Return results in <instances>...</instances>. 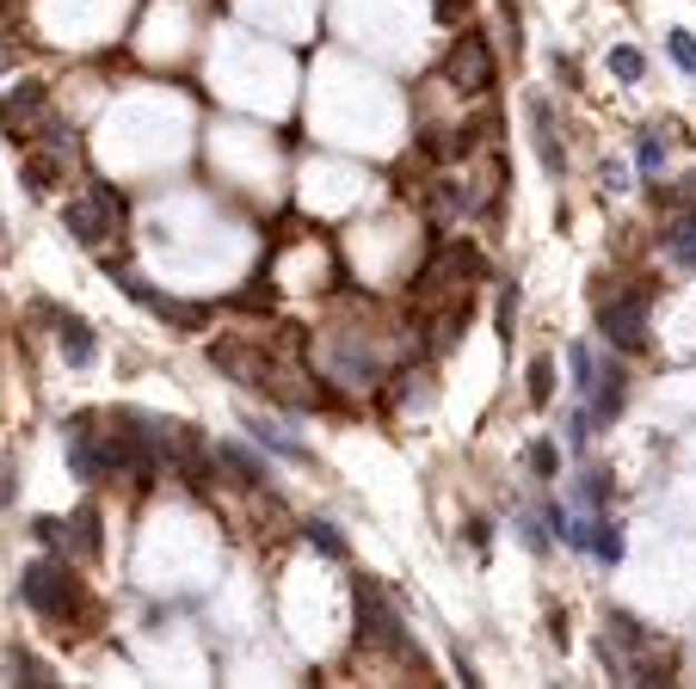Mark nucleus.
<instances>
[{
    "label": "nucleus",
    "instance_id": "f257e3e1",
    "mask_svg": "<svg viewBox=\"0 0 696 689\" xmlns=\"http://www.w3.org/2000/svg\"><path fill=\"white\" fill-rule=\"evenodd\" d=\"M19 597L31 603V616H43V622H56V628H74V622H87V616H93V603H87V585L68 572L62 555H56V560H31L26 579H19Z\"/></svg>",
    "mask_w": 696,
    "mask_h": 689
},
{
    "label": "nucleus",
    "instance_id": "f03ea898",
    "mask_svg": "<svg viewBox=\"0 0 696 689\" xmlns=\"http://www.w3.org/2000/svg\"><path fill=\"white\" fill-rule=\"evenodd\" d=\"M591 314H598V332L616 344V351H647V290L623 278L591 283Z\"/></svg>",
    "mask_w": 696,
    "mask_h": 689
},
{
    "label": "nucleus",
    "instance_id": "7ed1b4c3",
    "mask_svg": "<svg viewBox=\"0 0 696 689\" xmlns=\"http://www.w3.org/2000/svg\"><path fill=\"white\" fill-rule=\"evenodd\" d=\"M351 603H358V640H364V647L401 652V659H414V665H419V647H414V635H407L401 610H395L389 597H382V585H370V579H351Z\"/></svg>",
    "mask_w": 696,
    "mask_h": 689
},
{
    "label": "nucleus",
    "instance_id": "20e7f679",
    "mask_svg": "<svg viewBox=\"0 0 696 689\" xmlns=\"http://www.w3.org/2000/svg\"><path fill=\"white\" fill-rule=\"evenodd\" d=\"M444 80H450L456 93H487L494 87V38L487 31H463L450 38V56H444Z\"/></svg>",
    "mask_w": 696,
    "mask_h": 689
},
{
    "label": "nucleus",
    "instance_id": "39448f33",
    "mask_svg": "<svg viewBox=\"0 0 696 689\" xmlns=\"http://www.w3.org/2000/svg\"><path fill=\"white\" fill-rule=\"evenodd\" d=\"M99 259H106V252H99ZM106 271L118 278V290L130 296L136 308H148V314H161L167 327H179V332H198V327H203V308H198V302H173V296H167V290H155L148 278L123 271V259H106Z\"/></svg>",
    "mask_w": 696,
    "mask_h": 689
},
{
    "label": "nucleus",
    "instance_id": "423d86ee",
    "mask_svg": "<svg viewBox=\"0 0 696 689\" xmlns=\"http://www.w3.org/2000/svg\"><path fill=\"white\" fill-rule=\"evenodd\" d=\"M43 118H50V87H43V80H19L13 93L0 99V123H7V136H19V142H31V136L43 130Z\"/></svg>",
    "mask_w": 696,
    "mask_h": 689
},
{
    "label": "nucleus",
    "instance_id": "0eeeda50",
    "mask_svg": "<svg viewBox=\"0 0 696 689\" xmlns=\"http://www.w3.org/2000/svg\"><path fill=\"white\" fill-rule=\"evenodd\" d=\"M62 228L74 234V247H87V252H106L111 240H123L118 228H111V216L99 210L93 198H74V203H62Z\"/></svg>",
    "mask_w": 696,
    "mask_h": 689
},
{
    "label": "nucleus",
    "instance_id": "6e6552de",
    "mask_svg": "<svg viewBox=\"0 0 696 689\" xmlns=\"http://www.w3.org/2000/svg\"><path fill=\"white\" fill-rule=\"evenodd\" d=\"M586 407H591V419H598V425H616V419H623V407H629V370H623L616 358L598 363V382H591Z\"/></svg>",
    "mask_w": 696,
    "mask_h": 689
},
{
    "label": "nucleus",
    "instance_id": "1a4fd4ad",
    "mask_svg": "<svg viewBox=\"0 0 696 689\" xmlns=\"http://www.w3.org/2000/svg\"><path fill=\"white\" fill-rule=\"evenodd\" d=\"M56 339H62V358H68V370H93L99 363V339H93V327H87L81 314H68V308H56Z\"/></svg>",
    "mask_w": 696,
    "mask_h": 689
},
{
    "label": "nucleus",
    "instance_id": "9d476101",
    "mask_svg": "<svg viewBox=\"0 0 696 689\" xmlns=\"http://www.w3.org/2000/svg\"><path fill=\"white\" fill-rule=\"evenodd\" d=\"M530 136H536V154H543V167L561 179V172H567V148H561V130H555L549 99H530Z\"/></svg>",
    "mask_w": 696,
    "mask_h": 689
},
{
    "label": "nucleus",
    "instance_id": "9b49d317",
    "mask_svg": "<svg viewBox=\"0 0 696 689\" xmlns=\"http://www.w3.org/2000/svg\"><path fill=\"white\" fill-rule=\"evenodd\" d=\"M659 252H666L672 266L696 271V210H678L666 228H659Z\"/></svg>",
    "mask_w": 696,
    "mask_h": 689
},
{
    "label": "nucleus",
    "instance_id": "f8f14e48",
    "mask_svg": "<svg viewBox=\"0 0 696 689\" xmlns=\"http://www.w3.org/2000/svg\"><path fill=\"white\" fill-rule=\"evenodd\" d=\"M68 555H74V560H99V555H106V536H99V511H93V505H81V511L68 517Z\"/></svg>",
    "mask_w": 696,
    "mask_h": 689
},
{
    "label": "nucleus",
    "instance_id": "ddd939ff",
    "mask_svg": "<svg viewBox=\"0 0 696 689\" xmlns=\"http://www.w3.org/2000/svg\"><path fill=\"white\" fill-rule=\"evenodd\" d=\"M216 462H222L228 475L241 480V487H271V468H266V456H253L247 443H222V450H216Z\"/></svg>",
    "mask_w": 696,
    "mask_h": 689
},
{
    "label": "nucleus",
    "instance_id": "4468645a",
    "mask_svg": "<svg viewBox=\"0 0 696 689\" xmlns=\"http://www.w3.org/2000/svg\"><path fill=\"white\" fill-rule=\"evenodd\" d=\"M247 438H253V443H259V450L284 456V462H308L302 438H284V425H271V419H247Z\"/></svg>",
    "mask_w": 696,
    "mask_h": 689
},
{
    "label": "nucleus",
    "instance_id": "2eb2a0df",
    "mask_svg": "<svg viewBox=\"0 0 696 689\" xmlns=\"http://www.w3.org/2000/svg\"><path fill=\"white\" fill-rule=\"evenodd\" d=\"M62 160H68V154H56V148H43V154L26 160V186L38 191V198H50V191L62 186Z\"/></svg>",
    "mask_w": 696,
    "mask_h": 689
},
{
    "label": "nucleus",
    "instance_id": "dca6fc26",
    "mask_svg": "<svg viewBox=\"0 0 696 689\" xmlns=\"http://www.w3.org/2000/svg\"><path fill=\"white\" fill-rule=\"evenodd\" d=\"M87 198H93L99 210L111 216V228H118V234H130V198H123L118 186H106V179H93V186H87Z\"/></svg>",
    "mask_w": 696,
    "mask_h": 689
},
{
    "label": "nucleus",
    "instance_id": "f3484780",
    "mask_svg": "<svg viewBox=\"0 0 696 689\" xmlns=\"http://www.w3.org/2000/svg\"><path fill=\"white\" fill-rule=\"evenodd\" d=\"M518 302H524V290H518V278H499V308H494V327H499V344L518 332Z\"/></svg>",
    "mask_w": 696,
    "mask_h": 689
},
{
    "label": "nucleus",
    "instance_id": "a211bd4d",
    "mask_svg": "<svg viewBox=\"0 0 696 689\" xmlns=\"http://www.w3.org/2000/svg\"><path fill=\"white\" fill-rule=\"evenodd\" d=\"M7 671H13V683H26V689L56 683V677H50V665H43V659H31L26 647H13V652H7Z\"/></svg>",
    "mask_w": 696,
    "mask_h": 689
},
{
    "label": "nucleus",
    "instance_id": "6ab92c4d",
    "mask_svg": "<svg viewBox=\"0 0 696 689\" xmlns=\"http://www.w3.org/2000/svg\"><path fill=\"white\" fill-rule=\"evenodd\" d=\"M591 555H598L604 567H616V560H623V523H616V517H604V511H598V530H591Z\"/></svg>",
    "mask_w": 696,
    "mask_h": 689
},
{
    "label": "nucleus",
    "instance_id": "aec40b11",
    "mask_svg": "<svg viewBox=\"0 0 696 689\" xmlns=\"http://www.w3.org/2000/svg\"><path fill=\"white\" fill-rule=\"evenodd\" d=\"M574 492H579V511H604V505H610V475H604V468H586Z\"/></svg>",
    "mask_w": 696,
    "mask_h": 689
},
{
    "label": "nucleus",
    "instance_id": "412c9836",
    "mask_svg": "<svg viewBox=\"0 0 696 689\" xmlns=\"http://www.w3.org/2000/svg\"><path fill=\"white\" fill-rule=\"evenodd\" d=\"M567 370H574V395L586 400L591 382H598V358H591V344H574V351H567Z\"/></svg>",
    "mask_w": 696,
    "mask_h": 689
},
{
    "label": "nucleus",
    "instance_id": "4be33fe9",
    "mask_svg": "<svg viewBox=\"0 0 696 689\" xmlns=\"http://www.w3.org/2000/svg\"><path fill=\"white\" fill-rule=\"evenodd\" d=\"M302 536H308V542H315V548H321L327 560H346V536H339L334 523H327V517H315V523H302Z\"/></svg>",
    "mask_w": 696,
    "mask_h": 689
},
{
    "label": "nucleus",
    "instance_id": "5701e85b",
    "mask_svg": "<svg viewBox=\"0 0 696 689\" xmlns=\"http://www.w3.org/2000/svg\"><path fill=\"white\" fill-rule=\"evenodd\" d=\"M635 167H642L647 179H654V172L666 167V136H654V130H642V136H635Z\"/></svg>",
    "mask_w": 696,
    "mask_h": 689
},
{
    "label": "nucleus",
    "instance_id": "b1692460",
    "mask_svg": "<svg viewBox=\"0 0 696 689\" xmlns=\"http://www.w3.org/2000/svg\"><path fill=\"white\" fill-rule=\"evenodd\" d=\"M610 74L616 80H647V56L635 50V43H616V50H610Z\"/></svg>",
    "mask_w": 696,
    "mask_h": 689
},
{
    "label": "nucleus",
    "instance_id": "393cba45",
    "mask_svg": "<svg viewBox=\"0 0 696 689\" xmlns=\"http://www.w3.org/2000/svg\"><path fill=\"white\" fill-rule=\"evenodd\" d=\"M31 536H38L50 555H68V517H38V523H31Z\"/></svg>",
    "mask_w": 696,
    "mask_h": 689
},
{
    "label": "nucleus",
    "instance_id": "a878e982",
    "mask_svg": "<svg viewBox=\"0 0 696 689\" xmlns=\"http://www.w3.org/2000/svg\"><path fill=\"white\" fill-rule=\"evenodd\" d=\"M530 468H536V480H555V475H561V450H555L549 438H536L530 443Z\"/></svg>",
    "mask_w": 696,
    "mask_h": 689
},
{
    "label": "nucleus",
    "instance_id": "bb28decb",
    "mask_svg": "<svg viewBox=\"0 0 696 689\" xmlns=\"http://www.w3.org/2000/svg\"><path fill=\"white\" fill-rule=\"evenodd\" d=\"M666 56L684 68V74H696V38L690 31H666Z\"/></svg>",
    "mask_w": 696,
    "mask_h": 689
},
{
    "label": "nucleus",
    "instance_id": "cd10ccee",
    "mask_svg": "<svg viewBox=\"0 0 696 689\" xmlns=\"http://www.w3.org/2000/svg\"><path fill=\"white\" fill-rule=\"evenodd\" d=\"M549 395H555V363L536 358L530 363V400H536V407H549Z\"/></svg>",
    "mask_w": 696,
    "mask_h": 689
},
{
    "label": "nucleus",
    "instance_id": "c85d7f7f",
    "mask_svg": "<svg viewBox=\"0 0 696 689\" xmlns=\"http://www.w3.org/2000/svg\"><path fill=\"white\" fill-rule=\"evenodd\" d=\"M591 431H598L591 407H574V412H567V443H574V450H586V443H591Z\"/></svg>",
    "mask_w": 696,
    "mask_h": 689
},
{
    "label": "nucleus",
    "instance_id": "c756f323",
    "mask_svg": "<svg viewBox=\"0 0 696 689\" xmlns=\"http://www.w3.org/2000/svg\"><path fill=\"white\" fill-rule=\"evenodd\" d=\"M19 56H26V43H19V31L7 26V13H0V74H7V68H13Z\"/></svg>",
    "mask_w": 696,
    "mask_h": 689
},
{
    "label": "nucleus",
    "instance_id": "7c9ffc66",
    "mask_svg": "<svg viewBox=\"0 0 696 689\" xmlns=\"http://www.w3.org/2000/svg\"><path fill=\"white\" fill-rule=\"evenodd\" d=\"M469 7H475V0H431V13H438L444 26H463V19H469Z\"/></svg>",
    "mask_w": 696,
    "mask_h": 689
},
{
    "label": "nucleus",
    "instance_id": "2f4dec72",
    "mask_svg": "<svg viewBox=\"0 0 696 689\" xmlns=\"http://www.w3.org/2000/svg\"><path fill=\"white\" fill-rule=\"evenodd\" d=\"M629 186V172H623V160H604V191H623Z\"/></svg>",
    "mask_w": 696,
    "mask_h": 689
},
{
    "label": "nucleus",
    "instance_id": "473e14b6",
    "mask_svg": "<svg viewBox=\"0 0 696 689\" xmlns=\"http://www.w3.org/2000/svg\"><path fill=\"white\" fill-rule=\"evenodd\" d=\"M678 203H684V210H696V179L684 186V198H678Z\"/></svg>",
    "mask_w": 696,
    "mask_h": 689
}]
</instances>
